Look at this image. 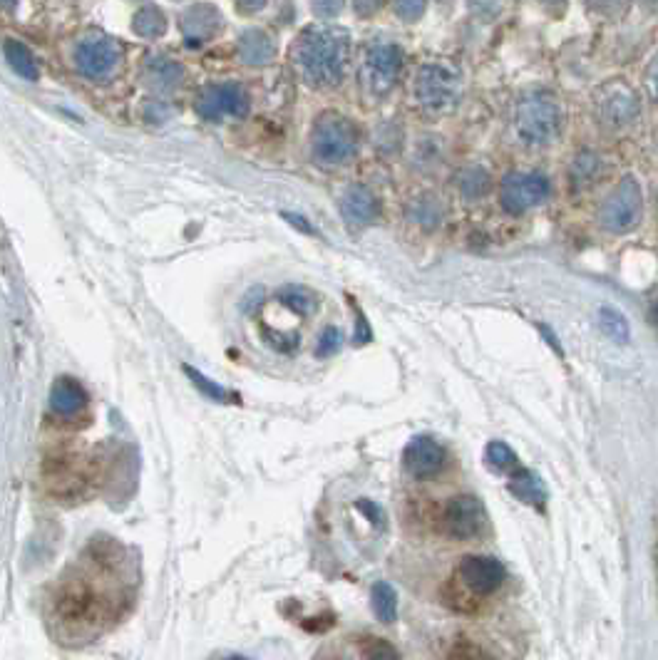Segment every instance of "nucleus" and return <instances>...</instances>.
Masks as SVG:
<instances>
[{"mask_svg": "<svg viewBox=\"0 0 658 660\" xmlns=\"http://www.w3.org/2000/svg\"><path fill=\"white\" fill-rule=\"evenodd\" d=\"M145 117L149 122H164L169 117V107L159 100H152L145 105Z\"/></svg>", "mask_w": 658, "mask_h": 660, "instance_id": "34", "label": "nucleus"}, {"mask_svg": "<svg viewBox=\"0 0 658 660\" xmlns=\"http://www.w3.org/2000/svg\"><path fill=\"white\" fill-rule=\"evenodd\" d=\"M281 216H284V219H286V221H291V224H293V226H296V229H301V231H306V234H313V226H311V224H308V221H306V219H301V216H298V214H289V211H284V214H281Z\"/></svg>", "mask_w": 658, "mask_h": 660, "instance_id": "37", "label": "nucleus"}, {"mask_svg": "<svg viewBox=\"0 0 658 660\" xmlns=\"http://www.w3.org/2000/svg\"><path fill=\"white\" fill-rule=\"evenodd\" d=\"M599 328L601 333L606 335L609 340H614V343L624 345L631 340V326L629 321H626L624 313H619L616 308H601L599 311Z\"/></svg>", "mask_w": 658, "mask_h": 660, "instance_id": "26", "label": "nucleus"}, {"mask_svg": "<svg viewBox=\"0 0 658 660\" xmlns=\"http://www.w3.org/2000/svg\"><path fill=\"white\" fill-rule=\"evenodd\" d=\"M485 457H487V464H490L492 469H497L500 474H507V477L519 469L517 455H514L512 447L505 445V442H497V440L490 442V445H487Z\"/></svg>", "mask_w": 658, "mask_h": 660, "instance_id": "28", "label": "nucleus"}, {"mask_svg": "<svg viewBox=\"0 0 658 660\" xmlns=\"http://www.w3.org/2000/svg\"><path fill=\"white\" fill-rule=\"evenodd\" d=\"M132 30L145 40H157L167 33V15L159 5H142L132 20Z\"/></svg>", "mask_w": 658, "mask_h": 660, "instance_id": "22", "label": "nucleus"}, {"mask_svg": "<svg viewBox=\"0 0 658 660\" xmlns=\"http://www.w3.org/2000/svg\"><path fill=\"white\" fill-rule=\"evenodd\" d=\"M224 660H249V658H244V656H229V658H224Z\"/></svg>", "mask_w": 658, "mask_h": 660, "instance_id": "42", "label": "nucleus"}, {"mask_svg": "<svg viewBox=\"0 0 658 660\" xmlns=\"http://www.w3.org/2000/svg\"><path fill=\"white\" fill-rule=\"evenodd\" d=\"M651 313H654V321H656V326H658V298L654 301V308H651Z\"/></svg>", "mask_w": 658, "mask_h": 660, "instance_id": "41", "label": "nucleus"}, {"mask_svg": "<svg viewBox=\"0 0 658 660\" xmlns=\"http://www.w3.org/2000/svg\"><path fill=\"white\" fill-rule=\"evenodd\" d=\"M425 10H428V5L413 3V0H403V3L393 5L395 18L403 20V23H418V20L425 15Z\"/></svg>", "mask_w": 658, "mask_h": 660, "instance_id": "33", "label": "nucleus"}, {"mask_svg": "<svg viewBox=\"0 0 658 660\" xmlns=\"http://www.w3.org/2000/svg\"><path fill=\"white\" fill-rule=\"evenodd\" d=\"M179 28L189 43H207L221 30V13L209 3L189 5L182 13Z\"/></svg>", "mask_w": 658, "mask_h": 660, "instance_id": "16", "label": "nucleus"}, {"mask_svg": "<svg viewBox=\"0 0 658 660\" xmlns=\"http://www.w3.org/2000/svg\"><path fill=\"white\" fill-rule=\"evenodd\" d=\"M378 8H380V5H361V3L356 5L358 13H370V10H378Z\"/></svg>", "mask_w": 658, "mask_h": 660, "instance_id": "40", "label": "nucleus"}, {"mask_svg": "<svg viewBox=\"0 0 658 660\" xmlns=\"http://www.w3.org/2000/svg\"><path fill=\"white\" fill-rule=\"evenodd\" d=\"M646 82H649L651 95H654L656 100H658V53H656V58L651 60L649 70H646Z\"/></svg>", "mask_w": 658, "mask_h": 660, "instance_id": "36", "label": "nucleus"}, {"mask_svg": "<svg viewBox=\"0 0 658 660\" xmlns=\"http://www.w3.org/2000/svg\"><path fill=\"white\" fill-rule=\"evenodd\" d=\"M145 85L154 95H169L184 82V65L172 60L169 55H149L142 67Z\"/></svg>", "mask_w": 658, "mask_h": 660, "instance_id": "15", "label": "nucleus"}, {"mask_svg": "<svg viewBox=\"0 0 658 660\" xmlns=\"http://www.w3.org/2000/svg\"><path fill=\"white\" fill-rule=\"evenodd\" d=\"M343 10V3H313V13L318 15V18H336L338 13Z\"/></svg>", "mask_w": 658, "mask_h": 660, "instance_id": "35", "label": "nucleus"}, {"mask_svg": "<svg viewBox=\"0 0 658 660\" xmlns=\"http://www.w3.org/2000/svg\"><path fill=\"white\" fill-rule=\"evenodd\" d=\"M447 450L430 435H415L403 450V467L415 479H433L445 469Z\"/></svg>", "mask_w": 658, "mask_h": 660, "instance_id": "12", "label": "nucleus"}, {"mask_svg": "<svg viewBox=\"0 0 658 660\" xmlns=\"http://www.w3.org/2000/svg\"><path fill=\"white\" fill-rule=\"evenodd\" d=\"M361 147L358 127L338 112H323L311 130V154L323 167H343L353 162Z\"/></svg>", "mask_w": 658, "mask_h": 660, "instance_id": "2", "label": "nucleus"}, {"mask_svg": "<svg viewBox=\"0 0 658 660\" xmlns=\"http://www.w3.org/2000/svg\"><path fill=\"white\" fill-rule=\"evenodd\" d=\"M514 125H517V134L524 142L547 147V144L557 142L564 130V107L549 92H529L517 102Z\"/></svg>", "mask_w": 658, "mask_h": 660, "instance_id": "3", "label": "nucleus"}, {"mask_svg": "<svg viewBox=\"0 0 658 660\" xmlns=\"http://www.w3.org/2000/svg\"><path fill=\"white\" fill-rule=\"evenodd\" d=\"M50 407H53L58 415L63 417H73L80 415L82 410L87 407V393L80 383L73 378H58L50 388Z\"/></svg>", "mask_w": 658, "mask_h": 660, "instance_id": "19", "label": "nucleus"}, {"mask_svg": "<svg viewBox=\"0 0 658 660\" xmlns=\"http://www.w3.org/2000/svg\"><path fill=\"white\" fill-rule=\"evenodd\" d=\"M341 345H343V330L336 326H328L321 335H318L316 355L318 358H331V355H336L338 350H341Z\"/></svg>", "mask_w": 658, "mask_h": 660, "instance_id": "31", "label": "nucleus"}, {"mask_svg": "<svg viewBox=\"0 0 658 660\" xmlns=\"http://www.w3.org/2000/svg\"><path fill=\"white\" fill-rule=\"evenodd\" d=\"M338 209H341L343 221L353 226V229L373 226L380 219V214H383L380 199L375 197L373 189H368L366 184H351V187L343 189L341 199H338Z\"/></svg>", "mask_w": 658, "mask_h": 660, "instance_id": "14", "label": "nucleus"}, {"mask_svg": "<svg viewBox=\"0 0 658 660\" xmlns=\"http://www.w3.org/2000/svg\"><path fill=\"white\" fill-rule=\"evenodd\" d=\"M405 211H408V219L423 231H435L438 226L445 224V216H447L445 201L433 192L415 194V197L408 201V209Z\"/></svg>", "mask_w": 658, "mask_h": 660, "instance_id": "18", "label": "nucleus"}, {"mask_svg": "<svg viewBox=\"0 0 658 660\" xmlns=\"http://www.w3.org/2000/svg\"><path fill=\"white\" fill-rule=\"evenodd\" d=\"M291 55L306 85L316 90L336 87L351 63V35L331 25H311L298 35Z\"/></svg>", "mask_w": 658, "mask_h": 660, "instance_id": "1", "label": "nucleus"}, {"mask_svg": "<svg viewBox=\"0 0 658 660\" xmlns=\"http://www.w3.org/2000/svg\"><path fill=\"white\" fill-rule=\"evenodd\" d=\"M457 576L475 596H490L505 584L507 569L495 556H465L457 566Z\"/></svg>", "mask_w": 658, "mask_h": 660, "instance_id": "13", "label": "nucleus"}, {"mask_svg": "<svg viewBox=\"0 0 658 660\" xmlns=\"http://www.w3.org/2000/svg\"><path fill=\"white\" fill-rule=\"evenodd\" d=\"M447 660H492V658L487 656V653L482 651L477 643L457 641L455 646H452V651H450V656H447Z\"/></svg>", "mask_w": 658, "mask_h": 660, "instance_id": "32", "label": "nucleus"}, {"mask_svg": "<svg viewBox=\"0 0 658 660\" xmlns=\"http://www.w3.org/2000/svg\"><path fill=\"white\" fill-rule=\"evenodd\" d=\"M510 489L512 494L517 499H522V502H529V504H537V507H542L544 504V487L542 482H539L537 477H534L529 469L519 467L517 472L510 474Z\"/></svg>", "mask_w": 658, "mask_h": 660, "instance_id": "24", "label": "nucleus"}, {"mask_svg": "<svg viewBox=\"0 0 658 660\" xmlns=\"http://www.w3.org/2000/svg\"><path fill=\"white\" fill-rule=\"evenodd\" d=\"M370 606L378 621L393 623L398 618V591L388 584V581H378L370 589Z\"/></svg>", "mask_w": 658, "mask_h": 660, "instance_id": "23", "label": "nucleus"}, {"mask_svg": "<svg viewBox=\"0 0 658 660\" xmlns=\"http://www.w3.org/2000/svg\"><path fill=\"white\" fill-rule=\"evenodd\" d=\"M442 527H445L447 536L457 541L477 539L487 529L485 504L475 494H457L442 512Z\"/></svg>", "mask_w": 658, "mask_h": 660, "instance_id": "10", "label": "nucleus"}, {"mask_svg": "<svg viewBox=\"0 0 658 660\" xmlns=\"http://www.w3.org/2000/svg\"><path fill=\"white\" fill-rule=\"evenodd\" d=\"M236 53H239V60L244 65L266 67L274 63L276 43L266 30L249 28L241 33L239 40H236Z\"/></svg>", "mask_w": 658, "mask_h": 660, "instance_id": "17", "label": "nucleus"}, {"mask_svg": "<svg viewBox=\"0 0 658 660\" xmlns=\"http://www.w3.org/2000/svg\"><path fill=\"white\" fill-rule=\"evenodd\" d=\"M599 172H601L599 154H594V152H579L577 157H574L572 169H569V179H572L574 187L584 189V187H589L591 182H596Z\"/></svg>", "mask_w": 658, "mask_h": 660, "instance_id": "25", "label": "nucleus"}, {"mask_svg": "<svg viewBox=\"0 0 658 660\" xmlns=\"http://www.w3.org/2000/svg\"><path fill=\"white\" fill-rule=\"evenodd\" d=\"M644 214V192L641 184L634 177H624L609 194L601 201L599 211V226L609 234H626L634 229Z\"/></svg>", "mask_w": 658, "mask_h": 660, "instance_id": "6", "label": "nucleus"}, {"mask_svg": "<svg viewBox=\"0 0 658 660\" xmlns=\"http://www.w3.org/2000/svg\"><path fill=\"white\" fill-rule=\"evenodd\" d=\"M405 53L393 40L378 38L366 48V58H363V82L373 95H388L403 72Z\"/></svg>", "mask_w": 658, "mask_h": 660, "instance_id": "7", "label": "nucleus"}, {"mask_svg": "<svg viewBox=\"0 0 658 660\" xmlns=\"http://www.w3.org/2000/svg\"><path fill=\"white\" fill-rule=\"evenodd\" d=\"M455 189L462 199L480 201L492 192V174L480 164H470V167L457 169L455 174Z\"/></svg>", "mask_w": 658, "mask_h": 660, "instance_id": "20", "label": "nucleus"}, {"mask_svg": "<svg viewBox=\"0 0 658 660\" xmlns=\"http://www.w3.org/2000/svg\"><path fill=\"white\" fill-rule=\"evenodd\" d=\"M639 95L626 82H611L596 97V115L604 125L626 127L639 117Z\"/></svg>", "mask_w": 658, "mask_h": 660, "instance_id": "11", "label": "nucleus"}, {"mask_svg": "<svg viewBox=\"0 0 658 660\" xmlns=\"http://www.w3.org/2000/svg\"><path fill=\"white\" fill-rule=\"evenodd\" d=\"M236 8H239V10H261V8H264V3H239Z\"/></svg>", "mask_w": 658, "mask_h": 660, "instance_id": "39", "label": "nucleus"}, {"mask_svg": "<svg viewBox=\"0 0 658 660\" xmlns=\"http://www.w3.org/2000/svg\"><path fill=\"white\" fill-rule=\"evenodd\" d=\"M194 110L207 122L244 120L251 110V97L239 82H214L204 87Z\"/></svg>", "mask_w": 658, "mask_h": 660, "instance_id": "8", "label": "nucleus"}, {"mask_svg": "<svg viewBox=\"0 0 658 660\" xmlns=\"http://www.w3.org/2000/svg\"><path fill=\"white\" fill-rule=\"evenodd\" d=\"M122 58H125L122 45L105 33H90L75 45L77 70L82 77L97 82V85L115 80L122 67Z\"/></svg>", "mask_w": 658, "mask_h": 660, "instance_id": "5", "label": "nucleus"}, {"mask_svg": "<svg viewBox=\"0 0 658 660\" xmlns=\"http://www.w3.org/2000/svg\"><path fill=\"white\" fill-rule=\"evenodd\" d=\"M279 301L284 303V306L289 308V311L298 313V316H308V313H311L313 308L318 306L316 293L308 291V288H303V286H286V288H281Z\"/></svg>", "mask_w": 658, "mask_h": 660, "instance_id": "27", "label": "nucleus"}, {"mask_svg": "<svg viewBox=\"0 0 658 660\" xmlns=\"http://www.w3.org/2000/svg\"><path fill=\"white\" fill-rule=\"evenodd\" d=\"M184 373H187V378L192 380L194 388H197L202 395H207L209 400H217V402H231V400H234V397H231L234 393H229V390L221 388V385L212 383L207 375L199 373V370L192 368V365H184Z\"/></svg>", "mask_w": 658, "mask_h": 660, "instance_id": "29", "label": "nucleus"}, {"mask_svg": "<svg viewBox=\"0 0 658 660\" xmlns=\"http://www.w3.org/2000/svg\"><path fill=\"white\" fill-rule=\"evenodd\" d=\"M3 55L5 60H8V65L13 67V72H18L23 80L35 82L40 77V67L38 60H35L33 50H30L25 43H20V40H5Z\"/></svg>", "mask_w": 658, "mask_h": 660, "instance_id": "21", "label": "nucleus"}, {"mask_svg": "<svg viewBox=\"0 0 658 660\" xmlns=\"http://www.w3.org/2000/svg\"><path fill=\"white\" fill-rule=\"evenodd\" d=\"M413 95L423 110L450 112L462 95L460 75L447 65H420L413 80Z\"/></svg>", "mask_w": 658, "mask_h": 660, "instance_id": "4", "label": "nucleus"}, {"mask_svg": "<svg viewBox=\"0 0 658 660\" xmlns=\"http://www.w3.org/2000/svg\"><path fill=\"white\" fill-rule=\"evenodd\" d=\"M549 197H552V182L544 172H512L500 187V206L512 216L537 209Z\"/></svg>", "mask_w": 658, "mask_h": 660, "instance_id": "9", "label": "nucleus"}, {"mask_svg": "<svg viewBox=\"0 0 658 660\" xmlns=\"http://www.w3.org/2000/svg\"><path fill=\"white\" fill-rule=\"evenodd\" d=\"M370 338V330L366 326V318H363V313H358V330H356V343H366Z\"/></svg>", "mask_w": 658, "mask_h": 660, "instance_id": "38", "label": "nucleus"}, {"mask_svg": "<svg viewBox=\"0 0 658 660\" xmlns=\"http://www.w3.org/2000/svg\"><path fill=\"white\" fill-rule=\"evenodd\" d=\"M361 651L366 660H403V656L398 653V648L393 646L390 641L378 636H366L361 641Z\"/></svg>", "mask_w": 658, "mask_h": 660, "instance_id": "30", "label": "nucleus"}]
</instances>
